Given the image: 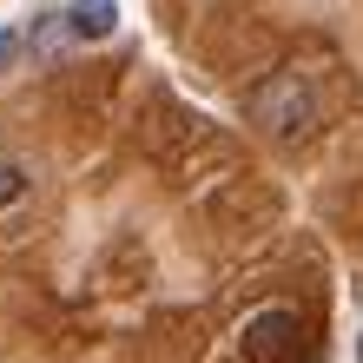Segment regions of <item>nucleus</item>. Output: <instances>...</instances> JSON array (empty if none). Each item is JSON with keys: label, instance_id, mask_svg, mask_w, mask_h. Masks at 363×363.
<instances>
[{"label": "nucleus", "instance_id": "nucleus-1", "mask_svg": "<svg viewBox=\"0 0 363 363\" xmlns=\"http://www.w3.org/2000/svg\"><path fill=\"white\" fill-rule=\"evenodd\" d=\"M245 113H251V125L271 133V139H304L311 119H317V93H311V79H297V73H271V79L251 86Z\"/></svg>", "mask_w": 363, "mask_h": 363}, {"label": "nucleus", "instance_id": "nucleus-2", "mask_svg": "<svg viewBox=\"0 0 363 363\" xmlns=\"http://www.w3.org/2000/svg\"><path fill=\"white\" fill-rule=\"evenodd\" d=\"M238 350H245V363H284V357L297 350V317H291V311H258V317H245Z\"/></svg>", "mask_w": 363, "mask_h": 363}, {"label": "nucleus", "instance_id": "nucleus-3", "mask_svg": "<svg viewBox=\"0 0 363 363\" xmlns=\"http://www.w3.org/2000/svg\"><path fill=\"white\" fill-rule=\"evenodd\" d=\"M67 33L79 40V47L113 40L119 33V0H73V7H67Z\"/></svg>", "mask_w": 363, "mask_h": 363}, {"label": "nucleus", "instance_id": "nucleus-4", "mask_svg": "<svg viewBox=\"0 0 363 363\" xmlns=\"http://www.w3.org/2000/svg\"><path fill=\"white\" fill-rule=\"evenodd\" d=\"M20 191H27V172H20L13 159H0V205H13Z\"/></svg>", "mask_w": 363, "mask_h": 363}, {"label": "nucleus", "instance_id": "nucleus-5", "mask_svg": "<svg viewBox=\"0 0 363 363\" xmlns=\"http://www.w3.org/2000/svg\"><path fill=\"white\" fill-rule=\"evenodd\" d=\"M13 53H20V40H13L7 27H0V73H7V67H13Z\"/></svg>", "mask_w": 363, "mask_h": 363}]
</instances>
